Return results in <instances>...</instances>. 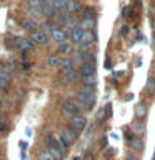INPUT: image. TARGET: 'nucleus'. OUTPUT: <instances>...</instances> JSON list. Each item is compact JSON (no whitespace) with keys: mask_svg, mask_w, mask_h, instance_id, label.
Returning a JSON list of instances; mask_svg holds the SVG:
<instances>
[{"mask_svg":"<svg viewBox=\"0 0 155 160\" xmlns=\"http://www.w3.org/2000/svg\"><path fill=\"white\" fill-rule=\"evenodd\" d=\"M78 100L82 102H87L88 105H92L95 100H97V92H95V87H88V85H82L78 92Z\"/></svg>","mask_w":155,"mask_h":160,"instance_id":"1","label":"nucleus"},{"mask_svg":"<svg viewBox=\"0 0 155 160\" xmlns=\"http://www.w3.org/2000/svg\"><path fill=\"white\" fill-rule=\"evenodd\" d=\"M75 138H77V133H75L73 128L65 127V128L60 130V142H62L67 148H68V145H72L75 142Z\"/></svg>","mask_w":155,"mask_h":160,"instance_id":"2","label":"nucleus"},{"mask_svg":"<svg viewBox=\"0 0 155 160\" xmlns=\"http://www.w3.org/2000/svg\"><path fill=\"white\" fill-rule=\"evenodd\" d=\"M85 125H87V118L83 117V115H75V117L70 118V128H73L75 132H82L85 128Z\"/></svg>","mask_w":155,"mask_h":160,"instance_id":"3","label":"nucleus"},{"mask_svg":"<svg viewBox=\"0 0 155 160\" xmlns=\"http://www.w3.org/2000/svg\"><path fill=\"white\" fill-rule=\"evenodd\" d=\"M62 113H63V117H68V118L75 117V115L78 113L77 103H73V102H63L62 103Z\"/></svg>","mask_w":155,"mask_h":160,"instance_id":"4","label":"nucleus"},{"mask_svg":"<svg viewBox=\"0 0 155 160\" xmlns=\"http://www.w3.org/2000/svg\"><path fill=\"white\" fill-rule=\"evenodd\" d=\"M42 13H43L47 18H53V17H55L57 8H55V5H53L52 0H47V2L42 3Z\"/></svg>","mask_w":155,"mask_h":160,"instance_id":"5","label":"nucleus"},{"mask_svg":"<svg viewBox=\"0 0 155 160\" xmlns=\"http://www.w3.org/2000/svg\"><path fill=\"white\" fill-rule=\"evenodd\" d=\"M13 43H15V47L20 48V50H23V52H27V50H33V43L30 42L28 38H23V37H17L13 40Z\"/></svg>","mask_w":155,"mask_h":160,"instance_id":"6","label":"nucleus"},{"mask_svg":"<svg viewBox=\"0 0 155 160\" xmlns=\"http://www.w3.org/2000/svg\"><path fill=\"white\" fill-rule=\"evenodd\" d=\"M30 40H33V42L38 43V45H45L48 42V35H45L42 30H33V32L30 33Z\"/></svg>","mask_w":155,"mask_h":160,"instance_id":"7","label":"nucleus"},{"mask_svg":"<svg viewBox=\"0 0 155 160\" xmlns=\"http://www.w3.org/2000/svg\"><path fill=\"white\" fill-rule=\"evenodd\" d=\"M78 73L82 75V77L95 73V62H82L78 67Z\"/></svg>","mask_w":155,"mask_h":160,"instance_id":"8","label":"nucleus"},{"mask_svg":"<svg viewBox=\"0 0 155 160\" xmlns=\"http://www.w3.org/2000/svg\"><path fill=\"white\" fill-rule=\"evenodd\" d=\"M77 78H78V72H75V70H67V72H62V75H60V82L62 83H72Z\"/></svg>","mask_w":155,"mask_h":160,"instance_id":"9","label":"nucleus"},{"mask_svg":"<svg viewBox=\"0 0 155 160\" xmlns=\"http://www.w3.org/2000/svg\"><path fill=\"white\" fill-rule=\"evenodd\" d=\"M50 37H52V40L55 43H63V42H67V35H65L63 30H60V28H53L52 30V33H50Z\"/></svg>","mask_w":155,"mask_h":160,"instance_id":"10","label":"nucleus"},{"mask_svg":"<svg viewBox=\"0 0 155 160\" xmlns=\"http://www.w3.org/2000/svg\"><path fill=\"white\" fill-rule=\"evenodd\" d=\"M47 147H55V148L62 150L63 153H65V150H67V147H65V145L60 142V138L53 137V135H48V137H47Z\"/></svg>","mask_w":155,"mask_h":160,"instance_id":"11","label":"nucleus"},{"mask_svg":"<svg viewBox=\"0 0 155 160\" xmlns=\"http://www.w3.org/2000/svg\"><path fill=\"white\" fill-rule=\"evenodd\" d=\"M70 40H72V42L73 43H80V42H82V35H83V30L82 28H80L78 27V25H77V27H73V28H70Z\"/></svg>","mask_w":155,"mask_h":160,"instance_id":"12","label":"nucleus"},{"mask_svg":"<svg viewBox=\"0 0 155 160\" xmlns=\"http://www.w3.org/2000/svg\"><path fill=\"white\" fill-rule=\"evenodd\" d=\"M65 10H67L68 13L75 15L78 12V10H82V5H80L77 0H67V5H65Z\"/></svg>","mask_w":155,"mask_h":160,"instance_id":"13","label":"nucleus"},{"mask_svg":"<svg viewBox=\"0 0 155 160\" xmlns=\"http://www.w3.org/2000/svg\"><path fill=\"white\" fill-rule=\"evenodd\" d=\"M83 32H88V30H93L95 28V18H83L78 25Z\"/></svg>","mask_w":155,"mask_h":160,"instance_id":"14","label":"nucleus"},{"mask_svg":"<svg viewBox=\"0 0 155 160\" xmlns=\"http://www.w3.org/2000/svg\"><path fill=\"white\" fill-rule=\"evenodd\" d=\"M95 40H97V35L93 33V30H88V32H83L82 42H80V43H88V45H92V43H95Z\"/></svg>","mask_w":155,"mask_h":160,"instance_id":"15","label":"nucleus"},{"mask_svg":"<svg viewBox=\"0 0 155 160\" xmlns=\"http://www.w3.org/2000/svg\"><path fill=\"white\" fill-rule=\"evenodd\" d=\"M82 83L88 85V87H95V85H97V75H95V73L85 75V77H82Z\"/></svg>","mask_w":155,"mask_h":160,"instance_id":"16","label":"nucleus"},{"mask_svg":"<svg viewBox=\"0 0 155 160\" xmlns=\"http://www.w3.org/2000/svg\"><path fill=\"white\" fill-rule=\"evenodd\" d=\"M130 143H132V148L135 152H140V150L143 148V140H142V137H137V135L130 140Z\"/></svg>","mask_w":155,"mask_h":160,"instance_id":"17","label":"nucleus"},{"mask_svg":"<svg viewBox=\"0 0 155 160\" xmlns=\"http://www.w3.org/2000/svg\"><path fill=\"white\" fill-rule=\"evenodd\" d=\"M20 23H22V27L25 30H28V32H33V30H35V22L32 18H22V22H20Z\"/></svg>","mask_w":155,"mask_h":160,"instance_id":"18","label":"nucleus"},{"mask_svg":"<svg viewBox=\"0 0 155 160\" xmlns=\"http://www.w3.org/2000/svg\"><path fill=\"white\" fill-rule=\"evenodd\" d=\"M145 113H147V105L143 102H140L137 107H135V115H137L138 118H142V117H145Z\"/></svg>","mask_w":155,"mask_h":160,"instance_id":"19","label":"nucleus"},{"mask_svg":"<svg viewBox=\"0 0 155 160\" xmlns=\"http://www.w3.org/2000/svg\"><path fill=\"white\" fill-rule=\"evenodd\" d=\"M145 90L148 92V95H153V93H155V78H153V77H148V78H147Z\"/></svg>","mask_w":155,"mask_h":160,"instance_id":"20","label":"nucleus"},{"mask_svg":"<svg viewBox=\"0 0 155 160\" xmlns=\"http://www.w3.org/2000/svg\"><path fill=\"white\" fill-rule=\"evenodd\" d=\"M60 67H62L63 72H67V70H73L72 58H63V60H60Z\"/></svg>","mask_w":155,"mask_h":160,"instance_id":"21","label":"nucleus"},{"mask_svg":"<svg viewBox=\"0 0 155 160\" xmlns=\"http://www.w3.org/2000/svg\"><path fill=\"white\" fill-rule=\"evenodd\" d=\"M47 150L50 152V155H52L55 160H62L63 158V152H62V150H58V148H55V147H48Z\"/></svg>","mask_w":155,"mask_h":160,"instance_id":"22","label":"nucleus"},{"mask_svg":"<svg viewBox=\"0 0 155 160\" xmlns=\"http://www.w3.org/2000/svg\"><path fill=\"white\" fill-rule=\"evenodd\" d=\"M58 53H63V55H68V53H72V47L67 43V42H63V43H60L58 45Z\"/></svg>","mask_w":155,"mask_h":160,"instance_id":"23","label":"nucleus"},{"mask_svg":"<svg viewBox=\"0 0 155 160\" xmlns=\"http://www.w3.org/2000/svg\"><path fill=\"white\" fill-rule=\"evenodd\" d=\"M133 132H135L137 137H142V135L145 133V125L142 122H137V123H135V127H133Z\"/></svg>","mask_w":155,"mask_h":160,"instance_id":"24","label":"nucleus"},{"mask_svg":"<svg viewBox=\"0 0 155 160\" xmlns=\"http://www.w3.org/2000/svg\"><path fill=\"white\" fill-rule=\"evenodd\" d=\"M47 63H48V67H58L60 65V60L57 58V55H48L47 57Z\"/></svg>","mask_w":155,"mask_h":160,"instance_id":"25","label":"nucleus"},{"mask_svg":"<svg viewBox=\"0 0 155 160\" xmlns=\"http://www.w3.org/2000/svg\"><path fill=\"white\" fill-rule=\"evenodd\" d=\"M65 27H70V28H73V27H77V17L75 15H68V18L63 22Z\"/></svg>","mask_w":155,"mask_h":160,"instance_id":"26","label":"nucleus"},{"mask_svg":"<svg viewBox=\"0 0 155 160\" xmlns=\"http://www.w3.org/2000/svg\"><path fill=\"white\" fill-rule=\"evenodd\" d=\"M38 160H55V158L50 155L48 150H40L38 152Z\"/></svg>","mask_w":155,"mask_h":160,"instance_id":"27","label":"nucleus"},{"mask_svg":"<svg viewBox=\"0 0 155 160\" xmlns=\"http://www.w3.org/2000/svg\"><path fill=\"white\" fill-rule=\"evenodd\" d=\"M55 8H57V12H60V10H65V5H67V0H52Z\"/></svg>","mask_w":155,"mask_h":160,"instance_id":"28","label":"nucleus"},{"mask_svg":"<svg viewBox=\"0 0 155 160\" xmlns=\"http://www.w3.org/2000/svg\"><path fill=\"white\" fill-rule=\"evenodd\" d=\"M10 82L12 80H5V78H0V92H5L8 87H10Z\"/></svg>","mask_w":155,"mask_h":160,"instance_id":"29","label":"nucleus"},{"mask_svg":"<svg viewBox=\"0 0 155 160\" xmlns=\"http://www.w3.org/2000/svg\"><path fill=\"white\" fill-rule=\"evenodd\" d=\"M83 12H85V18H95V8L87 7V8H83Z\"/></svg>","mask_w":155,"mask_h":160,"instance_id":"30","label":"nucleus"},{"mask_svg":"<svg viewBox=\"0 0 155 160\" xmlns=\"http://www.w3.org/2000/svg\"><path fill=\"white\" fill-rule=\"evenodd\" d=\"M52 25H50L48 22H45V23H42V32L45 33V35H50V33H52Z\"/></svg>","mask_w":155,"mask_h":160,"instance_id":"31","label":"nucleus"},{"mask_svg":"<svg viewBox=\"0 0 155 160\" xmlns=\"http://www.w3.org/2000/svg\"><path fill=\"white\" fill-rule=\"evenodd\" d=\"M0 78H5V80H12V77H10L8 70H5L3 67H0Z\"/></svg>","mask_w":155,"mask_h":160,"instance_id":"32","label":"nucleus"},{"mask_svg":"<svg viewBox=\"0 0 155 160\" xmlns=\"http://www.w3.org/2000/svg\"><path fill=\"white\" fill-rule=\"evenodd\" d=\"M5 132H8V123H7V120H0V133H5Z\"/></svg>","mask_w":155,"mask_h":160,"instance_id":"33","label":"nucleus"},{"mask_svg":"<svg viewBox=\"0 0 155 160\" xmlns=\"http://www.w3.org/2000/svg\"><path fill=\"white\" fill-rule=\"evenodd\" d=\"M77 107H78V110H90V105L87 103V102H82V100H78V103H77Z\"/></svg>","mask_w":155,"mask_h":160,"instance_id":"34","label":"nucleus"},{"mask_svg":"<svg viewBox=\"0 0 155 160\" xmlns=\"http://www.w3.org/2000/svg\"><path fill=\"white\" fill-rule=\"evenodd\" d=\"M127 30H128V27H127V25H123V27L120 28V32H118V35H120V37H125V33H127Z\"/></svg>","mask_w":155,"mask_h":160,"instance_id":"35","label":"nucleus"},{"mask_svg":"<svg viewBox=\"0 0 155 160\" xmlns=\"http://www.w3.org/2000/svg\"><path fill=\"white\" fill-rule=\"evenodd\" d=\"M103 117H105V113L100 110V112L97 113V122H103Z\"/></svg>","mask_w":155,"mask_h":160,"instance_id":"36","label":"nucleus"},{"mask_svg":"<svg viewBox=\"0 0 155 160\" xmlns=\"http://www.w3.org/2000/svg\"><path fill=\"white\" fill-rule=\"evenodd\" d=\"M20 148H22V152L25 148H27V142H20Z\"/></svg>","mask_w":155,"mask_h":160,"instance_id":"37","label":"nucleus"},{"mask_svg":"<svg viewBox=\"0 0 155 160\" xmlns=\"http://www.w3.org/2000/svg\"><path fill=\"white\" fill-rule=\"evenodd\" d=\"M105 155H107V157H110V155H113V150H112V148H108L107 152H105Z\"/></svg>","mask_w":155,"mask_h":160,"instance_id":"38","label":"nucleus"},{"mask_svg":"<svg viewBox=\"0 0 155 160\" xmlns=\"http://www.w3.org/2000/svg\"><path fill=\"white\" fill-rule=\"evenodd\" d=\"M92 130H93V127H88V130H87V133H85V135H87V137H90V135H92Z\"/></svg>","mask_w":155,"mask_h":160,"instance_id":"39","label":"nucleus"},{"mask_svg":"<svg viewBox=\"0 0 155 160\" xmlns=\"http://www.w3.org/2000/svg\"><path fill=\"white\" fill-rule=\"evenodd\" d=\"M22 68H23V70H28V68H30V65H28V63H23V65H22Z\"/></svg>","mask_w":155,"mask_h":160,"instance_id":"40","label":"nucleus"},{"mask_svg":"<svg viewBox=\"0 0 155 160\" xmlns=\"http://www.w3.org/2000/svg\"><path fill=\"white\" fill-rule=\"evenodd\" d=\"M25 135H27V137H30V135H32V130L27 128V132H25Z\"/></svg>","mask_w":155,"mask_h":160,"instance_id":"41","label":"nucleus"},{"mask_svg":"<svg viewBox=\"0 0 155 160\" xmlns=\"http://www.w3.org/2000/svg\"><path fill=\"white\" fill-rule=\"evenodd\" d=\"M152 30H153V33H155V18H153V22H152Z\"/></svg>","mask_w":155,"mask_h":160,"instance_id":"42","label":"nucleus"},{"mask_svg":"<svg viewBox=\"0 0 155 160\" xmlns=\"http://www.w3.org/2000/svg\"><path fill=\"white\" fill-rule=\"evenodd\" d=\"M127 160H138L137 157H127Z\"/></svg>","mask_w":155,"mask_h":160,"instance_id":"43","label":"nucleus"},{"mask_svg":"<svg viewBox=\"0 0 155 160\" xmlns=\"http://www.w3.org/2000/svg\"><path fill=\"white\" fill-rule=\"evenodd\" d=\"M152 10H153V13H155V3L152 5Z\"/></svg>","mask_w":155,"mask_h":160,"instance_id":"44","label":"nucleus"},{"mask_svg":"<svg viewBox=\"0 0 155 160\" xmlns=\"http://www.w3.org/2000/svg\"><path fill=\"white\" fill-rule=\"evenodd\" d=\"M0 108H2V98H0Z\"/></svg>","mask_w":155,"mask_h":160,"instance_id":"45","label":"nucleus"},{"mask_svg":"<svg viewBox=\"0 0 155 160\" xmlns=\"http://www.w3.org/2000/svg\"><path fill=\"white\" fill-rule=\"evenodd\" d=\"M38 2H42V3H43V2H47V0H38Z\"/></svg>","mask_w":155,"mask_h":160,"instance_id":"46","label":"nucleus"},{"mask_svg":"<svg viewBox=\"0 0 155 160\" xmlns=\"http://www.w3.org/2000/svg\"><path fill=\"white\" fill-rule=\"evenodd\" d=\"M0 155H2V152H0Z\"/></svg>","mask_w":155,"mask_h":160,"instance_id":"47","label":"nucleus"}]
</instances>
